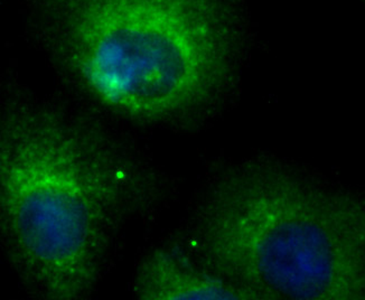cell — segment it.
Here are the masks:
<instances>
[{
	"label": "cell",
	"mask_w": 365,
	"mask_h": 300,
	"mask_svg": "<svg viewBox=\"0 0 365 300\" xmlns=\"http://www.w3.org/2000/svg\"><path fill=\"white\" fill-rule=\"evenodd\" d=\"M147 188L83 125L44 108L8 111L0 136L1 227L29 285L55 300L91 293L106 252Z\"/></svg>",
	"instance_id": "1"
},
{
	"label": "cell",
	"mask_w": 365,
	"mask_h": 300,
	"mask_svg": "<svg viewBox=\"0 0 365 300\" xmlns=\"http://www.w3.org/2000/svg\"><path fill=\"white\" fill-rule=\"evenodd\" d=\"M198 239L214 270L258 299L365 300V200L279 165L222 178Z\"/></svg>",
	"instance_id": "2"
},
{
	"label": "cell",
	"mask_w": 365,
	"mask_h": 300,
	"mask_svg": "<svg viewBox=\"0 0 365 300\" xmlns=\"http://www.w3.org/2000/svg\"><path fill=\"white\" fill-rule=\"evenodd\" d=\"M53 53L123 117L170 120L215 97L232 71L220 0H38Z\"/></svg>",
	"instance_id": "3"
},
{
	"label": "cell",
	"mask_w": 365,
	"mask_h": 300,
	"mask_svg": "<svg viewBox=\"0 0 365 300\" xmlns=\"http://www.w3.org/2000/svg\"><path fill=\"white\" fill-rule=\"evenodd\" d=\"M135 294L144 300L258 299L217 271L201 269L180 251L160 249L141 264Z\"/></svg>",
	"instance_id": "4"
}]
</instances>
